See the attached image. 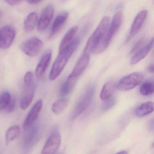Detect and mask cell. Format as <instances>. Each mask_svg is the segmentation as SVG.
I'll list each match as a JSON object with an SVG mask.
<instances>
[{
  "label": "cell",
  "mask_w": 154,
  "mask_h": 154,
  "mask_svg": "<svg viewBox=\"0 0 154 154\" xmlns=\"http://www.w3.org/2000/svg\"><path fill=\"white\" fill-rule=\"evenodd\" d=\"M61 137L58 131H53L46 142L41 153L43 154H52L55 153L60 147Z\"/></svg>",
  "instance_id": "9c48e42d"
},
{
  "label": "cell",
  "mask_w": 154,
  "mask_h": 154,
  "mask_svg": "<svg viewBox=\"0 0 154 154\" xmlns=\"http://www.w3.org/2000/svg\"><path fill=\"white\" fill-rule=\"evenodd\" d=\"M147 41V39L145 37L142 38L140 39L135 45L131 51V54H135L138 51L141 49L145 45Z\"/></svg>",
  "instance_id": "4316f807"
},
{
  "label": "cell",
  "mask_w": 154,
  "mask_h": 154,
  "mask_svg": "<svg viewBox=\"0 0 154 154\" xmlns=\"http://www.w3.org/2000/svg\"><path fill=\"white\" fill-rule=\"evenodd\" d=\"M154 67L153 64L150 65L149 66L148 69L149 71V72L153 73V72H154Z\"/></svg>",
  "instance_id": "4dcf8cb0"
},
{
  "label": "cell",
  "mask_w": 154,
  "mask_h": 154,
  "mask_svg": "<svg viewBox=\"0 0 154 154\" xmlns=\"http://www.w3.org/2000/svg\"><path fill=\"white\" fill-rule=\"evenodd\" d=\"M38 20L37 14L35 12L30 13L25 19L24 28L26 32H30L35 28Z\"/></svg>",
  "instance_id": "7402d4cb"
},
{
  "label": "cell",
  "mask_w": 154,
  "mask_h": 154,
  "mask_svg": "<svg viewBox=\"0 0 154 154\" xmlns=\"http://www.w3.org/2000/svg\"><path fill=\"white\" fill-rule=\"evenodd\" d=\"M117 154H128V152H127V151H125V150H122V151H120V152H118Z\"/></svg>",
  "instance_id": "d6a6232c"
},
{
  "label": "cell",
  "mask_w": 154,
  "mask_h": 154,
  "mask_svg": "<svg viewBox=\"0 0 154 154\" xmlns=\"http://www.w3.org/2000/svg\"><path fill=\"white\" fill-rule=\"evenodd\" d=\"M122 18L123 14L121 11H118L115 14L110 26L109 25L104 37L99 44L94 53L100 54L107 49L112 38L119 29L122 22Z\"/></svg>",
  "instance_id": "3957f363"
},
{
  "label": "cell",
  "mask_w": 154,
  "mask_h": 154,
  "mask_svg": "<svg viewBox=\"0 0 154 154\" xmlns=\"http://www.w3.org/2000/svg\"><path fill=\"white\" fill-rule=\"evenodd\" d=\"M78 29V28L77 26H74L67 31L60 43L59 52L64 50L69 45V44L73 39Z\"/></svg>",
  "instance_id": "44dd1931"
},
{
  "label": "cell",
  "mask_w": 154,
  "mask_h": 154,
  "mask_svg": "<svg viewBox=\"0 0 154 154\" xmlns=\"http://www.w3.org/2000/svg\"><path fill=\"white\" fill-rule=\"evenodd\" d=\"M43 107V101L39 100L35 103L26 117L24 123L23 128L25 129L31 126L36 120Z\"/></svg>",
  "instance_id": "4fadbf2b"
},
{
  "label": "cell",
  "mask_w": 154,
  "mask_h": 154,
  "mask_svg": "<svg viewBox=\"0 0 154 154\" xmlns=\"http://www.w3.org/2000/svg\"><path fill=\"white\" fill-rule=\"evenodd\" d=\"M24 136V146L25 147L29 148L35 143L39 136V127L36 124H32L31 126L26 129Z\"/></svg>",
  "instance_id": "5bb4252c"
},
{
  "label": "cell",
  "mask_w": 154,
  "mask_h": 154,
  "mask_svg": "<svg viewBox=\"0 0 154 154\" xmlns=\"http://www.w3.org/2000/svg\"><path fill=\"white\" fill-rule=\"evenodd\" d=\"M153 46H154V39L152 38L147 45L144 46L141 49H140L137 53H135L131 60V64L134 65L144 59L151 51V49L153 48Z\"/></svg>",
  "instance_id": "ac0fdd59"
},
{
  "label": "cell",
  "mask_w": 154,
  "mask_h": 154,
  "mask_svg": "<svg viewBox=\"0 0 154 154\" xmlns=\"http://www.w3.org/2000/svg\"><path fill=\"white\" fill-rule=\"evenodd\" d=\"M80 38H73L69 45L64 50L59 51L49 73V80L54 81L61 74L68 60L76 50L80 44Z\"/></svg>",
  "instance_id": "6da1fadb"
},
{
  "label": "cell",
  "mask_w": 154,
  "mask_h": 154,
  "mask_svg": "<svg viewBox=\"0 0 154 154\" xmlns=\"http://www.w3.org/2000/svg\"><path fill=\"white\" fill-rule=\"evenodd\" d=\"M16 31L14 27L6 26L0 29V48L3 49L9 48L16 37Z\"/></svg>",
  "instance_id": "52a82bcc"
},
{
  "label": "cell",
  "mask_w": 154,
  "mask_h": 154,
  "mask_svg": "<svg viewBox=\"0 0 154 154\" xmlns=\"http://www.w3.org/2000/svg\"><path fill=\"white\" fill-rule=\"evenodd\" d=\"M109 18L108 17H104L102 19L97 28L89 38L84 53L90 55L95 52L96 48L106 34L109 25Z\"/></svg>",
  "instance_id": "7a4b0ae2"
},
{
  "label": "cell",
  "mask_w": 154,
  "mask_h": 154,
  "mask_svg": "<svg viewBox=\"0 0 154 154\" xmlns=\"http://www.w3.org/2000/svg\"><path fill=\"white\" fill-rule=\"evenodd\" d=\"M42 0H27L29 3L30 4H36L42 1Z\"/></svg>",
  "instance_id": "f546056e"
},
{
  "label": "cell",
  "mask_w": 154,
  "mask_h": 154,
  "mask_svg": "<svg viewBox=\"0 0 154 154\" xmlns=\"http://www.w3.org/2000/svg\"><path fill=\"white\" fill-rule=\"evenodd\" d=\"M24 88L20 100V108L22 110L26 109L34 99L35 86L34 82V75L31 72H28L24 78Z\"/></svg>",
  "instance_id": "277c9868"
},
{
  "label": "cell",
  "mask_w": 154,
  "mask_h": 154,
  "mask_svg": "<svg viewBox=\"0 0 154 154\" xmlns=\"http://www.w3.org/2000/svg\"><path fill=\"white\" fill-rule=\"evenodd\" d=\"M90 60V55L83 53L82 55L79 58L75 66L71 75L79 78L82 74L89 64Z\"/></svg>",
  "instance_id": "2e32d148"
},
{
  "label": "cell",
  "mask_w": 154,
  "mask_h": 154,
  "mask_svg": "<svg viewBox=\"0 0 154 154\" xmlns=\"http://www.w3.org/2000/svg\"><path fill=\"white\" fill-rule=\"evenodd\" d=\"M154 84L153 82L147 81L141 85L140 90V94L144 96H147L154 93Z\"/></svg>",
  "instance_id": "484cf974"
},
{
  "label": "cell",
  "mask_w": 154,
  "mask_h": 154,
  "mask_svg": "<svg viewBox=\"0 0 154 154\" xmlns=\"http://www.w3.org/2000/svg\"><path fill=\"white\" fill-rule=\"evenodd\" d=\"M94 91V87H90L88 89L73 111L71 116L72 119L80 116L88 108L93 97Z\"/></svg>",
  "instance_id": "ba28073f"
},
{
  "label": "cell",
  "mask_w": 154,
  "mask_h": 154,
  "mask_svg": "<svg viewBox=\"0 0 154 154\" xmlns=\"http://www.w3.org/2000/svg\"><path fill=\"white\" fill-rule=\"evenodd\" d=\"M114 90V83L112 82H109L106 83L103 87L100 93L101 99L105 100L112 97Z\"/></svg>",
  "instance_id": "603a6c76"
},
{
  "label": "cell",
  "mask_w": 154,
  "mask_h": 154,
  "mask_svg": "<svg viewBox=\"0 0 154 154\" xmlns=\"http://www.w3.org/2000/svg\"><path fill=\"white\" fill-rule=\"evenodd\" d=\"M54 14V8L49 5L45 8L41 13L38 22V31L42 32L45 31L50 24Z\"/></svg>",
  "instance_id": "30bf717a"
},
{
  "label": "cell",
  "mask_w": 154,
  "mask_h": 154,
  "mask_svg": "<svg viewBox=\"0 0 154 154\" xmlns=\"http://www.w3.org/2000/svg\"><path fill=\"white\" fill-rule=\"evenodd\" d=\"M78 79V77L73 76L70 74L65 82L61 87L60 92L61 97H64L70 93L76 85Z\"/></svg>",
  "instance_id": "d6986e66"
},
{
  "label": "cell",
  "mask_w": 154,
  "mask_h": 154,
  "mask_svg": "<svg viewBox=\"0 0 154 154\" xmlns=\"http://www.w3.org/2000/svg\"><path fill=\"white\" fill-rule=\"evenodd\" d=\"M68 103V100L64 98L57 100L52 105V111L56 115L61 114L67 107Z\"/></svg>",
  "instance_id": "cb8c5ba5"
},
{
  "label": "cell",
  "mask_w": 154,
  "mask_h": 154,
  "mask_svg": "<svg viewBox=\"0 0 154 154\" xmlns=\"http://www.w3.org/2000/svg\"><path fill=\"white\" fill-rule=\"evenodd\" d=\"M20 128L18 125L11 126L9 128L6 132V144L9 145L11 142L16 139L20 132Z\"/></svg>",
  "instance_id": "d4e9b609"
},
{
  "label": "cell",
  "mask_w": 154,
  "mask_h": 154,
  "mask_svg": "<svg viewBox=\"0 0 154 154\" xmlns=\"http://www.w3.org/2000/svg\"><path fill=\"white\" fill-rule=\"evenodd\" d=\"M52 58V52L48 50L46 51L41 57L35 69L36 76L40 79L45 72Z\"/></svg>",
  "instance_id": "9a60e30c"
},
{
  "label": "cell",
  "mask_w": 154,
  "mask_h": 154,
  "mask_svg": "<svg viewBox=\"0 0 154 154\" xmlns=\"http://www.w3.org/2000/svg\"><path fill=\"white\" fill-rule=\"evenodd\" d=\"M143 78L144 75L141 73H132L120 80L117 85V89L120 91L132 90L142 82Z\"/></svg>",
  "instance_id": "5b68a950"
},
{
  "label": "cell",
  "mask_w": 154,
  "mask_h": 154,
  "mask_svg": "<svg viewBox=\"0 0 154 154\" xmlns=\"http://www.w3.org/2000/svg\"><path fill=\"white\" fill-rule=\"evenodd\" d=\"M147 13V11L143 10L137 15L131 28L129 34L127 37V42L131 41L138 33L146 20Z\"/></svg>",
  "instance_id": "7c38bea8"
},
{
  "label": "cell",
  "mask_w": 154,
  "mask_h": 154,
  "mask_svg": "<svg viewBox=\"0 0 154 154\" xmlns=\"http://www.w3.org/2000/svg\"><path fill=\"white\" fill-rule=\"evenodd\" d=\"M4 1L11 6H15L20 3L22 0H4Z\"/></svg>",
  "instance_id": "f1b7e54d"
},
{
  "label": "cell",
  "mask_w": 154,
  "mask_h": 154,
  "mask_svg": "<svg viewBox=\"0 0 154 154\" xmlns=\"http://www.w3.org/2000/svg\"><path fill=\"white\" fill-rule=\"evenodd\" d=\"M104 103L102 106V109L103 111H107L112 108L116 103V100L115 98H111L108 100H105Z\"/></svg>",
  "instance_id": "83f0119b"
},
{
  "label": "cell",
  "mask_w": 154,
  "mask_h": 154,
  "mask_svg": "<svg viewBox=\"0 0 154 154\" xmlns=\"http://www.w3.org/2000/svg\"><path fill=\"white\" fill-rule=\"evenodd\" d=\"M43 47V43L41 40L38 38L33 37L23 43L21 49L27 55L34 57L40 53Z\"/></svg>",
  "instance_id": "8992f818"
},
{
  "label": "cell",
  "mask_w": 154,
  "mask_h": 154,
  "mask_svg": "<svg viewBox=\"0 0 154 154\" xmlns=\"http://www.w3.org/2000/svg\"><path fill=\"white\" fill-rule=\"evenodd\" d=\"M154 121H153V119H152V120L150 121V123H149V128H150V129L152 130V131L154 130Z\"/></svg>",
  "instance_id": "1f68e13d"
},
{
  "label": "cell",
  "mask_w": 154,
  "mask_h": 154,
  "mask_svg": "<svg viewBox=\"0 0 154 154\" xmlns=\"http://www.w3.org/2000/svg\"><path fill=\"white\" fill-rule=\"evenodd\" d=\"M2 11H0V20L1 19L2 17Z\"/></svg>",
  "instance_id": "836d02e7"
},
{
  "label": "cell",
  "mask_w": 154,
  "mask_h": 154,
  "mask_svg": "<svg viewBox=\"0 0 154 154\" xmlns=\"http://www.w3.org/2000/svg\"><path fill=\"white\" fill-rule=\"evenodd\" d=\"M16 101L9 92L5 91L0 94V112L9 113L14 110Z\"/></svg>",
  "instance_id": "8fae6325"
},
{
  "label": "cell",
  "mask_w": 154,
  "mask_h": 154,
  "mask_svg": "<svg viewBox=\"0 0 154 154\" xmlns=\"http://www.w3.org/2000/svg\"><path fill=\"white\" fill-rule=\"evenodd\" d=\"M154 103L148 101L144 103L139 106L136 110L135 114L139 118L145 117L154 111Z\"/></svg>",
  "instance_id": "ffe728a7"
},
{
  "label": "cell",
  "mask_w": 154,
  "mask_h": 154,
  "mask_svg": "<svg viewBox=\"0 0 154 154\" xmlns=\"http://www.w3.org/2000/svg\"><path fill=\"white\" fill-rule=\"evenodd\" d=\"M68 16L69 14L67 12H63L57 16L52 26L49 34V38H52L60 31L67 20Z\"/></svg>",
  "instance_id": "e0dca14e"
}]
</instances>
